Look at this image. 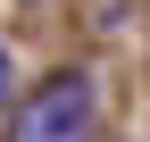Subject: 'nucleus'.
<instances>
[{
  "label": "nucleus",
  "instance_id": "nucleus-1",
  "mask_svg": "<svg viewBox=\"0 0 150 142\" xmlns=\"http://www.w3.org/2000/svg\"><path fill=\"white\" fill-rule=\"evenodd\" d=\"M92 117H100L92 75L83 67H59L50 84H33L17 100V142H92Z\"/></svg>",
  "mask_w": 150,
  "mask_h": 142
},
{
  "label": "nucleus",
  "instance_id": "nucleus-2",
  "mask_svg": "<svg viewBox=\"0 0 150 142\" xmlns=\"http://www.w3.org/2000/svg\"><path fill=\"white\" fill-rule=\"evenodd\" d=\"M17 109V59H8V42H0V117Z\"/></svg>",
  "mask_w": 150,
  "mask_h": 142
}]
</instances>
